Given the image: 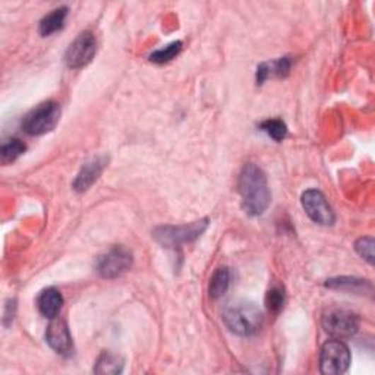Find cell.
Listing matches in <instances>:
<instances>
[{"label":"cell","mask_w":375,"mask_h":375,"mask_svg":"<svg viewBox=\"0 0 375 375\" xmlns=\"http://www.w3.org/2000/svg\"><path fill=\"white\" fill-rule=\"evenodd\" d=\"M290 59L289 57H280L273 62H264L257 68V84H262L270 76H277L284 78L290 71Z\"/></svg>","instance_id":"cell-13"},{"label":"cell","mask_w":375,"mask_h":375,"mask_svg":"<svg viewBox=\"0 0 375 375\" xmlns=\"http://www.w3.org/2000/svg\"><path fill=\"white\" fill-rule=\"evenodd\" d=\"M132 267V254L123 246H115L98 257L96 270L104 279H115L127 273Z\"/></svg>","instance_id":"cell-7"},{"label":"cell","mask_w":375,"mask_h":375,"mask_svg":"<svg viewBox=\"0 0 375 375\" xmlns=\"http://www.w3.org/2000/svg\"><path fill=\"white\" fill-rule=\"evenodd\" d=\"M46 342L59 355H71L72 336L65 320L53 318L46 330Z\"/></svg>","instance_id":"cell-10"},{"label":"cell","mask_w":375,"mask_h":375,"mask_svg":"<svg viewBox=\"0 0 375 375\" xmlns=\"http://www.w3.org/2000/svg\"><path fill=\"white\" fill-rule=\"evenodd\" d=\"M229 284H231V273H229V268H226V267L217 268L214 275L212 276L210 287H208V294H210V298H213V299L221 298L227 292Z\"/></svg>","instance_id":"cell-15"},{"label":"cell","mask_w":375,"mask_h":375,"mask_svg":"<svg viewBox=\"0 0 375 375\" xmlns=\"http://www.w3.org/2000/svg\"><path fill=\"white\" fill-rule=\"evenodd\" d=\"M350 352L339 339L328 340L323 345L320 355V369L325 375H340L349 369Z\"/></svg>","instance_id":"cell-6"},{"label":"cell","mask_w":375,"mask_h":375,"mask_svg":"<svg viewBox=\"0 0 375 375\" xmlns=\"http://www.w3.org/2000/svg\"><path fill=\"white\" fill-rule=\"evenodd\" d=\"M265 305H267V309L270 312H273V314H277V312H280L283 305H284L283 287H280V286L270 287L267 292V295H265Z\"/></svg>","instance_id":"cell-20"},{"label":"cell","mask_w":375,"mask_h":375,"mask_svg":"<svg viewBox=\"0 0 375 375\" xmlns=\"http://www.w3.org/2000/svg\"><path fill=\"white\" fill-rule=\"evenodd\" d=\"M260 129L265 132L270 138H273L275 141L280 142L284 139L287 135V127L286 123L280 119H268L260 125Z\"/></svg>","instance_id":"cell-19"},{"label":"cell","mask_w":375,"mask_h":375,"mask_svg":"<svg viewBox=\"0 0 375 375\" xmlns=\"http://www.w3.org/2000/svg\"><path fill=\"white\" fill-rule=\"evenodd\" d=\"M302 207L312 221L321 226H331L336 221V216L325 197L317 190H308L302 195Z\"/></svg>","instance_id":"cell-9"},{"label":"cell","mask_w":375,"mask_h":375,"mask_svg":"<svg viewBox=\"0 0 375 375\" xmlns=\"http://www.w3.org/2000/svg\"><path fill=\"white\" fill-rule=\"evenodd\" d=\"M25 149V144L21 139H9L8 142H4L2 147H0V161H2V164H9L15 161L19 156H23Z\"/></svg>","instance_id":"cell-18"},{"label":"cell","mask_w":375,"mask_h":375,"mask_svg":"<svg viewBox=\"0 0 375 375\" xmlns=\"http://www.w3.org/2000/svg\"><path fill=\"white\" fill-rule=\"evenodd\" d=\"M327 287L330 289H339V290H346V292H365L367 287L371 289V284L367 280L362 279H355V277H338V279H330L325 283Z\"/></svg>","instance_id":"cell-17"},{"label":"cell","mask_w":375,"mask_h":375,"mask_svg":"<svg viewBox=\"0 0 375 375\" xmlns=\"http://www.w3.org/2000/svg\"><path fill=\"white\" fill-rule=\"evenodd\" d=\"M68 15V8H57L52 11L49 15H46L40 23V34L43 37H47L59 30H62L65 24V19Z\"/></svg>","instance_id":"cell-14"},{"label":"cell","mask_w":375,"mask_h":375,"mask_svg":"<svg viewBox=\"0 0 375 375\" xmlns=\"http://www.w3.org/2000/svg\"><path fill=\"white\" fill-rule=\"evenodd\" d=\"M104 163H106L104 158H94L82 166V169L79 171L78 176L74 180V190L78 192L87 191L101 175L104 166H106Z\"/></svg>","instance_id":"cell-11"},{"label":"cell","mask_w":375,"mask_h":375,"mask_svg":"<svg viewBox=\"0 0 375 375\" xmlns=\"http://www.w3.org/2000/svg\"><path fill=\"white\" fill-rule=\"evenodd\" d=\"M374 246H375V242L372 238H361L355 243L357 253L364 260H367L369 264H374Z\"/></svg>","instance_id":"cell-22"},{"label":"cell","mask_w":375,"mask_h":375,"mask_svg":"<svg viewBox=\"0 0 375 375\" xmlns=\"http://www.w3.org/2000/svg\"><path fill=\"white\" fill-rule=\"evenodd\" d=\"M238 186L243 212L253 217L261 216L272 201V194H270V188L262 169L254 163L245 164Z\"/></svg>","instance_id":"cell-1"},{"label":"cell","mask_w":375,"mask_h":375,"mask_svg":"<svg viewBox=\"0 0 375 375\" xmlns=\"http://www.w3.org/2000/svg\"><path fill=\"white\" fill-rule=\"evenodd\" d=\"M224 325L238 336H253L261 328L264 317L261 309L248 299H232L221 309Z\"/></svg>","instance_id":"cell-2"},{"label":"cell","mask_w":375,"mask_h":375,"mask_svg":"<svg viewBox=\"0 0 375 375\" xmlns=\"http://www.w3.org/2000/svg\"><path fill=\"white\" fill-rule=\"evenodd\" d=\"M60 119V106L56 101H45L34 108L23 120V129L33 137L45 135L56 128Z\"/></svg>","instance_id":"cell-4"},{"label":"cell","mask_w":375,"mask_h":375,"mask_svg":"<svg viewBox=\"0 0 375 375\" xmlns=\"http://www.w3.org/2000/svg\"><path fill=\"white\" fill-rule=\"evenodd\" d=\"M208 226V220H198L191 224L180 226H161L154 231V239L164 248H179L183 243H190L198 239Z\"/></svg>","instance_id":"cell-3"},{"label":"cell","mask_w":375,"mask_h":375,"mask_svg":"<svg viewBox=\"0 0 375 375\" xmlns=\"http://www.w3.org/2000/svg\"><path fill=\"white\" fill-rule=\"evenodd\" d=\"M62 305H64V298H62L60 292L54 287L45 289L37 299V306L41 312V316H45L49 320L57 317Z\"/></svg>","instance_id":"cell-12"},{"label":"cell","mask_w":375,"mask_h":375,"mask_svg":"<svg viewBox=\"0 0 375 375\" xmlns=\"http://www.w3.org/2000/svg\"><path fill=\"white\" fill-rule=\"evenodd\" d=\"M123 369V359L112 352H103L97 359L96 374H120Z\"/></svg>","instance_id":"cell-16"},{"label":"cell","mask_w":375,"mask_h":375,"mask_svg":"<svg viewBox=\"0 0 375 375\" xmlns=\"http://www.w3.org/2000/svg\"><path fill=\"white\" fill-rule=\"evenodd\" d=\"M323 328L335 339L352 338L359 328V320L353 312L342 308H331L323 316Z\"/></svg>","instance_id":"cell-5"},{"label":"cell","mask_w":375,"mask_h":375,"mask_svg":"<svg viewBox=\"0 0 375 375\" xmlns=\"http://www.w3.org/2000/svg\"><path fill=\"white\" fill-rule=\"evenodd\" d=\"M97 52V40L93 33H81L65 53V64L71 69H79L88 65Z\"/></svg>","instance_id":"cell-8"},{"label":"cell","mask_w":375,"mask_h":375,"mask_svg":"<svg viewBox=\"0 0 375 375\" xmlns=\"http://www.w3.org/2000/svg\"><path fill=\"white\" fill-rule=\"evenodd\" d=\"M180 50H182V43L180 41H175V43H172L169 46H166L160 50H156L150 56V60L154 62V64H166V62H171L175 56H178Z\"/></svg>","instance_id":"cell-21"}]
</instances>
